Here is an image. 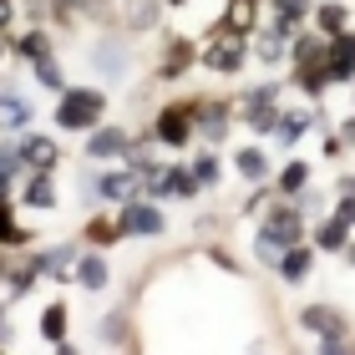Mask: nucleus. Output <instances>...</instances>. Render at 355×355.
<instances>
[{"instance_id":"nucleus-1","label":"nucleus","mask_w":355,"mask_h":355,"mask_svg":"<svg viewBox=\"0 0 355 355\" xmlns=\"http://www.w3.org/2000/svg\"><path fill=\"white\" fill-rule=\"evenodd\" d=\"M102 112H107V92H96V87H67V92H61V102H56V127H61V132H87V127L102 122Z\"/></svg>"},{"instance_id":"nucleus-2","label":"nucleus","mask_w":355,"mask_h":355,"mask_svg":"<svg viewBox=\"0 0 355 355\" xmlns=\"http://www.w3.org/2000/svg\"><path fill=\"white\" fill-rule=\"evenodd\" d=\"M244 56H249V36H244V31H229V26H223V36H218V41H208L198 61H203L208 71L234 76V71H244Z\"/></svg>"},{"instance_id":"nucleus-3","label":"nucleus","mask_w":355,"mask_h":355,"mask_svg":"<svg viewBox=\"0 0 355 355\" xmlns=\"http://www.w3.org/2000/svg\"><path fill=\"white\" fill-rule=\"evenodd\" d=\"M117 218H122V229H127V234H137V239H157V234L168 229L163 208H157V203H137V198H127Z\"/></svg>"},{"instance_id":"nucleus-4","label":"nucleus","mask_w":355,"mask_h":355,"mask_svg":"<svg viewBox=\"0 0 355 355\" xmlns=\"http://www.w3.org/2000/svg\"><path fill=\"white\" fill-rule=\"evenodd\" d=\"M193 107H163L157 112V127H153V137L163 142V148H183V142L193 137Z\"/></svg>"},{"instance_id":"nucleus-5","label":"nucleus","mask_w":355,"mask_h":355,"mask_svg":"<svg viewBox=\"0 0 355 355\" xmlns=\"http://www.w3.org/2000/svg\"><path fill=\"white\" fill-rule=\"evenodd\" d=\"M15 148H21V157H26V168L31 173H51L56 168V142L51 137H41V132H21V137H15Z\"/></svg>"},{"instance_id":"nucleus-6","label":"nucleus","mask_w":355,"mask_h":355,"mask_svg":"<svg viewBox=\"0 0 355 355\" xmlns=\"http://www.w3.org/2000/svg\"><path fill=\"white\" fill-rule=\"evenodd\" d=\"M137 173L132 168H122V173H96V198L102 203H127V198H137Z\"/></svg>"},{"instance_id":"nucleus-7","label":"nucleus","mask_w":355,"mask_h":355,"mask_svg":"<svg viewBox=\"0 0 355 355\" xmlns=\"http://www.w3.org/2000/svg\"><path fill=\"white\" fill-rule=\"evenodd\" d=\"M193 122H198V137L223 142V132H229V102H198L193 107Z\"/></svg>"},{"instance_id":"nucleus-8","label":"nucleus","mask_w":355,"mask_h":355,"mask_svg":"<svg viewBox=\"0 0 355 355\" xmlns=\"http://www.w3.org/2000/svg\"><path fill=\"white\" fill-rule=\"evenodd\" d=\"M127 142H132V137H127L122 127H96V132L87 137V157H92V163H107V157H122V153H127Z\"/></svg>"},{"instance_id":"nucleus-9","label":"nucleus","mask_w":355,"mask_h":355,"mask_svg":"<svg viewBox=\"0 0 355 355\" xmlns=\"http://www.w3.org/2000/svg\"><path fill=\"white\" fill-rule=\"evenodd\" d=\"M325 61H330V76H335V82H350V76H355V36H350V31L330 36Z\"/></svg>"},{"instance_id":"nucleus-10","label":"nucleus","mask_w":355,"mask_h":355,"mask_svg":"<svg viewBox=\"0 0 355 355\" xmlns=\"http://www.w3.org/2000/svg\"><path fill=\"white\" fill-rule=\"evenodd\" d=\"M264 234H274L279 244H300V234H304V218H300V208L279 203V208H274V214L264 218Z\"/></svg>"},{"instance_id":"nucleus-11","label":"nucleus","mask_w":355,"mask_h":355,"mask_svg":"<svg viewBox=\"0 0 355 355\" xmlns=\"http://www.w3.org/2000/svg\"><path fill=\"white\" fill-rule=\"evenodd\" d=\"M92 67L102 71V76H127V61H122V36H102V41H96Z\"/></svg>"},{"instance_id":"nucleus-12","label":"nucleus","mask_w":355,"mask_h":355,"mask_svg":"<svg viewBox=\"0 0 355 355\" xmlns=\"http://www.w3.org/2000/svg\"><path fill=\"white\" fill-rule=\"evenodd\" d=\"M71 259H76V249H71V244H56V249H46L41 259H31V264H36L41 274H56V279H67V274L76 279V264H71Z\"/></svg>"},{"instance_id":"nucleus-13","label":"nucleus","mask_w":355,"mask_h":355,"mask_svg":"<svg viewBox=\"0 0 355 355\" xmlns=\"http://www.w3.org/2000/svg\"><path fill=\"white\" fill-rule=\"evenodd\" d=\"M157 10H163V0H127L122 21H127V31H153L157 26Z\"/></svg>"},{"instance_id":"nucleus-14","label":"nucleus","mask_w":355,"mask_h":355,"mask_svg":"<svg viewBox=\"0 0 355 355\" xmlns=\"http://www.w3.org/2000/svg\"><path fill=\"white\" fill-rule=\"evenodd\" d=\"M330 51V36H300L295 31V41H289V67H304V61H320Z\"/></svg>"},{"instance_id":"nucleus-15","label":"nucleus","mask_w":355,"mask_h":355,"mask_svg":"<svg viewBox=\"0 0 355 355\" xmlns=\"http://www.w3.org/2000/svg\"><path fill=\"white\" fill-rule=\"evenodd\" d=\"M41 335L51 340L56 350H71L67 340V304H46V315H41Z\"/></svg>"},{"instance_id":"nucleus-16","label":"nucleus","mask_w":355,"mask_h":355,"mask_svg":"<svg viewBox=\"0 0 355 355\" xmlns=\"http://www.w3.org/2000/svg\"><path fill=\"white\" fill-rule=\"evenodd\" d=\"M300 325L315 330V335H340V315L325 310V304H304V310H300Z\"/></svg>"},{"instance_id":"nucleus-17","label":"nucleus","mask_w":355,"mask_h":355,"mask_svg":"<svg viewBox=\"0 0 355 355\" xmlns=\"http://www.w3.org/2000/svg\"><path fill=\"white\" fill-rule=\"evenodd\" d=\"M157 142V137H153ZM153 142H127V153H122V163L132 168L137 178H148V173H157V148Z\"/></svg>"},{"instance_id":"nucleus-18","label":"nucleus","mask_w":355,"mask_h":355,"mask_svg":"<svg viewBox=\"0 0 355 355\" xmlns=\"http://www.w3.org/2000/svg\"><path fill=\"white\" fill-rule=\"evenodd\" d=\"M315 15V26H320V36H340V31H345V6H340V0H325V6H315L310 10Z\"/></svg>"},{"instance_id":"nucleus-19","label":"nucleus","mask_w":355,"mask_h":355,"mask_svg":"<svg viewBox=\"0 0 355 355\" xmlns=\"http://www.w3.org/2000/svg\"><path fill=\"white\" fill-rule=\"evenodd\" d=\"M31 122V102H21L15 92H0V127H10V132H21Z\"/></svg>"},{"instance_id":"nucleus-20","label":"nucleus","mask_w":355,"mask_h":355,"mask_svg":"<svg viewBox=\"0 0 355 355\" xmlns=\"http://www.w3.org/2000/svg\"><path fill=\"white\" fill-rule=\"evenodd\" d=\"M254 56H259L264 67H279V61L289 56V36H279V31H264V36L254 41Z\"/></svg>"},{"instance_id":"nucleus-21","label":"nucleus","mask_w":355,"mask_h":355,"mask_svg":"<svg viewBox=\"0 0 355 355\" xmlns=\"http://www.w3.org/2000/svg\"><path fill=\"white\" fill-rule=\"evenodd\" d=\"M193 67V46L188 41H168V51H163V61H157V71L163 76H183Z\"/></svg>"},{"instance_id":"nucleus-22","label":"nucleus","mask_w":355,"mask_h":355,"mask_svg":"<svg viewBox=\"0 0 355 355\" xmlns=\"http://www.w3.org/2000/svg\"><path fill=\"white\" fill-rule=\"evenodd\" d=\"M315 244H320V249H345V244H350V223H345L340 214L325 218V223L315 229Z\"/></svg>"},{"instance_id":"nucleus-23","label":"nucleus","mask_w":355,"mask_h":355,"mask_svg":"<svg viewBox=\"0 0 355 355\" xmlns=\"http://www.w3.org/2000/svg\"><path fill=\"white\" fill-rule=\"evenodd\" d=\"M234 168L249 178V183H264L269 178V157L259 153V148H239V157H234Z\"/></svg>"},{"instance_id":"nucleus-24","label":"nucleus","mask_w":355,"mask_h":355,"mask_svg":"<svg viewBox=\"0 0 355 355\" xmlns=\"http://www.w3.org/2000/svg\"><path fill=\"white\" fill-rule=\"evenodd\" d=\"M279 274H284L289 284H300L304 274H310V249H304V244H289L284 259H279Z\"/></svg>"},{"instance_id":"nucleus-25","label":"nucleus","mask_w":355,"mask_h":355,"mask_svg":"<svg viewBox=\"0 0 355 355\" xmlns=\"http://www.w3.org/2000/svg\"><path fill=\"white\" fill-rule=\"evenodd\" d=\"M76 284L107 289V259H102V254H82V264H76Z\"/></svg>"},{"instance_id":"nucleus-26","label":"nucleus","mask_w":355,"mask_h":355,"mask_svg":"<svg viewBox=\"0 0 355 355\" xmlns=\"http://www.w3.org/2000/svg\"><path fill=\"white\" fill-rule=\"evenodd\" d=\"M304 127H310V112H284L279 127H274V137H279V148H295L304 137Z\"/></svg>"},{"instance_id":"nucleus-27","label":"nucleus","mask_w":355,"mask_h":355,"mask_svg":"<svg viewBox=\"0 0 355 355\" xmlns=\"http://www.w3.org/2000/svg\"><path fill=\"white\" fill-rule=\"evenodd\" d=\"M284 249L289 244H279V239H274V234H254V254H259V264H269V269H279V259H284Z\"/></svg>"},{"instance_id":"nucleus-28","label":"nucleus","mask_w":355,"mask_h":355,"mask_svg":"<svg viewBox=\"0 0 355 355\" xmlns=\"http://www.w3.org/2000/svg\"><path fill=\"white\" fill-rule=\"evenodd\" d=\"M26 203H31V208H51V203H56V188H51V178H46V173H36V178L26 183Z\"/></svg>"},{"instance_id":"nucleus-29","label":"nucleus","mask_w":355,"mask_h":355,"mask_svg":"<svg viewBox=\"0 0 355 355\" xmlns=\"http://www.w3.org/2000/svg\"><path fill=\"white\" fill-rule=\"evenodd\" d=\"M168 188H173V198H193L203 183H198V173H193V168H168Z\"/></svg>"},{"instance_id":"nucleus-30","label":"nucleus","mask_w":355,"mask_h":355,"mask_svg":"<svg viewBox=\"0 0 355 355\" xmlns=\"http://www.w3.org/2000/svg\"><path fill=\"white\" fill-rule=\"evenodd\" d=\"M31 71H36V82H41V87H51V92H67V76H61V67H56L51 56L31 61Z\"/></svg>"},{"instance_id":"nucleus-31","label":"nucleus","mask_w":355,"mask_h":355,"mask_svg":"<svg viewBox=\"0 0 355 355\" xmlns=\"http://www.w3.org/2000/svg\"><path fill=\"white\" fill-rule=\"evenodd\" d=\"M21 56H26V61H41V56H51V36H46L41 26H36V31H26V36H21Z\"/></svg>"},{"instance_id":"nucleus-32","label":"nucleus","mask_w":355,"mask_h":355,"mask_svg":"<svg viewBox=\"0 0 355 355\" xmlns=\"http://www.w3.org/2000/svg\"><path fill=\"white\" fill-rule=\"evenodd\" d=\"M304 178H310V168H304V163H289V168L279 173V193H284V198H289V193H300Z\"/></svg>"},{"instance_id":"nucleus-33","label":"nucleus","mask_w":355,"mask_h":355,"mask_svg":"<svg viewBox=\"0 0 355 355\" xmlns=\"http://www.w3.org/2000/svg\"><path fill=\"white\" fill-rule=\"evenodd\" d=\"M193 173H198V183H203V188H214L223 168H218V157H214V153H203V157H198V163H193Z\"/></svg>"},{"instance_id":"nucleus-34","label":"nucleus","mask_w":355,"mask_h":355,"mask_svg":"<svg viewBox=\"0 0 355 355\" xmlns=\"http://www.w3.org/2000/svg\"><path fill=\"white\" fill-rule=\"evenodd\" d=\"M335 214H340L345 223H355V193H345V203H340V208H335Z\"/></svg>"},{"instance_id":"nucleus-35","label":"nucleus","mask_w":355,"mask_h":355,"mask_svg":"<svg viewBox=\"0 0 355 355\" xmlns=\"http://www.w3.org/2000/svg\"><path fill=\"white\" fill-rule=\"evenodd\" d=\"M15 21V0H0V31H6Z\"/></svg>"},{"instance_id":"nucleus-36","label":"nucleus","mask_w":355,"mask_h":355,"mask_svg":"<svg viewBox=\"0 0 355 355\" xmlns=\"http://www.w3.org/2000/svg\"><path fill=\"white\" fill-rule=\"evenodd\" d=\"M0 203H10V173L0 168Z\"/></svg>"},{"instance_id":"nucleus-37","label":"nucleus","mask_w":355,"mask_h":355,"mask_svg":"<svg viewBox=\"0 0 355 355\" xmlns=\"http://www.w3.org/2000/svg\"><path fill=\"white\" fill-rule=\"evenodd\" d=\"M340 137H350V142H355V117H350V122L340 127Z\"/></svg>"},{"instance_id":"nucleus-38","label":"nucleus","mask_w":355,"mask_h":355,"mask_svg":"<svg viewBox=\"0 0 355 355\" xmlns=\"http://www.w3.org/2000/svg\"><path fill=\"white\" fill-rule=\"evenodd\" d=\"M0 304H6V300H0ZM6 335H10V330H6V310H0V340H6Z\"/></svg>"},{"instance_id":"nucleus-39","label":"nucleus","mask_w":355,"mask_h":355,"mask_svg":"<svg viewBox=\"0 0 355 355\" xmlns=\"http://www.w3.org/2000/svg\"><path fill=\"white\" fill-rule=\"evenodd\" d=\"M163 6H183V0H163Z\"/></svg>"},{"instance_id":"nucleus-40","label":"nucleus","mask_w":355,"mask_h":355,"mask_svg":"<svg viewBox=\"0 0 355 355\" xmlns=\"http://www.w3.org/2000/svg\"><path fill=\"white\" fill-rule=\"evenodd\" d=\"M350 264H355V244H350Z\"/></svg>"},{"instance_id":"nucleus-41","label":"nucleus","mask_w":355,"mask_h":355,"mask_svg":"<svg viewBox=\"0 0 355 355\" xmlns=\"http://www.w3.org/2000/svg\"><path fill=\"white\" fill-rule=\"evenodd\" d=\"M0 51H6V46H0Z\"/></svg>"}]
</instances>
